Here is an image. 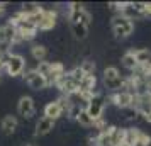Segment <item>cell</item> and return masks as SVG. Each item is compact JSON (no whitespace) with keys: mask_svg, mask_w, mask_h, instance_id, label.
Instances as JSON below:
<instances>
[{"mask_svg":"<svg viewBox=\"0 0 151 146\" xmlns=\"http://www.w3.org/2000/svg\"><path fill=\"white\" fill-rule=\"evenodd\" d=\"M110 27L116 37H129L134 32V21L122 14H116L110 21Z\"/></svg>","mask_w":151,"mask_h":146,"instance_id":"obj_1","label":"cell"},{"mask_svg":"<svg viewBox=\"0 0 151 146\" xmlns=\"http://www.w3.org/2000/svg\"><path fill=\"white\" fill-rule=\"evenodd\" d=\"M85 109L88 112V116L93 121H100L104 119V111H105V97L100 92H97L93 97L88 100V104L85 105Z\"/></svg>","mask_w":151,"mask_h":146,"instance_id":"obj_2","label":"cell"},{"mask_svg":"<svg viewBox=\"0 0 151 146\" xmlns=\"http://www.w3.org/2000/svg\"><path fill=\"white\" fill-rule=\"evenodd\" d=\"M109 100L116 105L117 109H121V111H127V109H132V107H134L136 95L131 93V92H127V90H119V92L110 93Z\"/></svg>","mask_w":151,"mask_h":146,"instance_id":"obj_3","label":"cell"},{"mask_svg":"<svg viewBox=\"0 0 151 146\" xmlns=\"http://www.w3.org/2000/svg\"><path fill=\"white\" fill-rule=\"evenodd\" d=\"M24 70H26V58L22 55L10 53L7 63H5L7 75L9 77H21V75H24Z\"/></svg>","mask_w":151,"mask_h":146,"instance_id":"obj_4","label":"cell"},{"mask_svg":"<svg viewBox=\"0 0 151 146\" xmlns=\"http://www.w3.org/2000/svg\"><path fill=\"white\" fill-rule=\"evenodd\" d=\"M24 80H26V83L32 88V90H44V88H48L49 87V82L46 77H42V75H39L37 71L34 70H29V71H26L24 73Z\"/></svg>","mask_w":151,"mask_h":146,"instance_id":"obj_5","label":"cell"},{"mask_svg":"<svg viewBox=\"0 0 151 146\" xmlns=\"http://www.w3.org/2000/svg\"><path fill=\"white\" fill-rule=\"evenodd\" d=\"M36 112V105H34V99L29 95H22L17 102V114L22 116L24 119H31Z\"/></svg>","mask_w":151,"mask_h":146,"instance_id":"obj_6","label":"cell"},{"mask_svg":"<svg viewBox=\"0 0 151 146\" xmlns=\"http://www.w3.org/2000/svg\"><path fill=\"white\" fill-rule=\"evenodd\" d=\"M56 21H58V10L56 9H44V14H42L41 22L37 24V29L39 31H53L56 26Z\"/></svg>","mask_w":151,"mask_h":146,"instance_id":"obj_7","label":"cell"},{"mask_svg":"<svg viewBox=\"0 0 151 146\" xmlns=\"http://www.w3.org/2000/svg\"><path fill=\"white\" fill-rule=\"evenodd\" d=\"M37 26L32 24V22L29 21H22L21 24H17V32L22 36V39L24 41H32L36 36H37Z\"/></svg>","mask_w":151,"mask_h":146,"instance_id":"obj_8","label":"cell"},{"mask_svg":"<svg viewBox=\"0 0 151 146\" xmlns=\"http://www.w3.org/2000/svg\"><path fill=\"white\" fill-rule=\"evenodd\" d=\"M56 126V121H53V119L49 117H44L42 116L37 122H36V129H34V136L36 138H41V136H46V134H49V132L55 129Z\"/></svg>","mask_w":151,"mask_h":146,"instance_id":"obj_9","label":"cell"},{"mask_svg":"<svg viewBox=\"0 0 151 146\" xmlns=\"http://www.w3.org/2000/svg\"><path fill=\"white\" fill-rule=\"evenodd\" d=\"M63 114H65V109H63V105L58 100H51V102H48V104L44 105V117L58 121Z\"/></svg>","mask_w":151,"mask_h":146,"instance_id":"obj_10","label":"cell"},{"mask_svg":"<svg viewBox=\"0 0 151 146\" xmlns=\"http://www.w3.org/2000/svg\"><path fill=\"white\" fill-rule=\"evenodd\" d=\"M17 127H19V121H17V117L12 116V114L4 116L2 121H0V129H2L4 134H7V136L14 134V132L17 131Z\"/></svg>","mask_w":151,"mask_h":146,"instance_id":"obj_11","label":"cell"},{"mask_svg":"<svg viewBox=\"0 0 151 146\" xmlns=\"http://www.w3.org/2000/svg\"><path fill=\"white\" fill-rule=\"evenodd\" d=\"M15 34H17V27L12 26V24H4V26H0V44H12L14 41Z\"/></svg>","mask_w":151,"mask_h":146,"instance_id":"obj_12","label":"cell"},{"mask_svg":"<svg viewBox=\"0 0 151 146\" xmlns=\"http://www.w3.org/2000/svg\"><path fill=\"white\" fill-rule=\"evenodd\" d=\"M80 93H97V77L95 75H85L80 82Z\"/></svg>","mask_w":151,"mask_h":146,"instance_id":"obj_13","label":"cell"},{"mask_svg":"<svg viewBox=\"0 0 151 146\" xmlns=\"http://www.w3.org/2000/svg\"><path fill=\"white\" fill-rule=\"evenodd\" d=\"M63 75H66V68H65V65H63L61 61H53V65H51V73H49V77H48L49 87L55 85Z\"/></svg>","mask_w":151,"mask_h":146,"instance_id":"obj_14","label":"cell"},{"mask_svg":"<svg viewBox=\"0 0 151 146\" xmlns=\"http://www.w3.org/2000/svg\"><path fill=\"white\" fill-rule=\"evenodd\" d=\"M134 55H136V61L139 65V68H148L151 66V51L146 48L141 49H134Z\"/></svg>","mask_w":151,"mask_h":146,"instance_id":"obj_15","label":"cell"},{"mask_svg":"<svg viewBox=\"0 0 151 146\" xmlns=\"http://www.w3.org/2000/svg\"><path fill=\"white\" fill-rule=\"evenodd\" d=\"M121 61H122V66L126 70H129V71H136L139 68V65L136 61V55H134V49H129V51H126L121 58Z\"/></svg>","mask_w":151,"mask_h":146,"instance_id":"obj_16","label":"cell"},{"mask_svg":"<svg viewBox=\"0 0 151 146\" xmlns=\"http://www.w3.org/2000/svg\"><path fill=\"white\" fill-rule=\"evenodd\" d=\"M70 29H71L73 37L78 41L87 39V36H88V26H85V24H70Z\"/></svg>","mask_w":151,"mask_h":146,"instance_id":"obj_17","label":"cell"},{"mask_svg":"<svg viewBox=\"0 0 151 146\" xmlns=\"http://www.w3.org/2000/svg\"><path fill=\"white\" fill-rule=\"evenodd\" d=\"M31 56L34 58L36 61H46V56H48V48L44 44H32L31 48Z\"/></svg>","mask_w":151,"mask_h":146,"instance_id":"obj_18","label":"cell"},{"mask_svg":"<svg viewBox=\"0 0 151 146\" xmlns=\"http://www.w3.org/2000/svg\"><path fill=\"white\" fill-rule=\"evenodd\" d=\"M139 132L141 129H136V127H126V141L131 146H137V138H139Z\"/></svg>","mask_w":151,"mask_h":146,"instance_id":"obj_19","label":"cell"},{"mask_svg":"<svg viewBox=\"0 0 151 146\" xmlns=\"http://www.w3.org/2000/svg\"><path fill=\"white\" fill-rule=\"evenodd\" d=\"M76 122H78L80 126H83V127H93V124H95V121L88 116V112H87V109H85V107H83L82 112L78 114Z\"/></svg>","mask_w":151,"mask_h":146,"instance_id":"obj_20","label":"cell"},{"mask_svg":"<svg viewBox=\"0 0 151 146\" xmlns=\"http://www.w3.org/2000/svg\"><path fill=\"white\" fill-rule=\"evenodd\" d=\"M41 10H42L41 5H39V4H32V2H31V4H22V7H21V12L26 15V17H27V15H32V14H37V12H41Z\"/></svg>","mask_w":151,"mask_h":146,"instance_id":"obj_21","label":"cell"},{"mask_svg":"<svg viewBox=\"0 0 151 146\" xmlns=\"http://www.w3.org/2000/svg\"><path fill=\"white\" fill-rule=\"evenodd\" d=\"M80 68L85 71V75H95V70H97V65L93 60H83L80 63Z\"/></svg>","mask_w":151,"mask_h":146,"instance_id":"obj_22","label":"cell"},{"mask_svg":"<svg viewBox=\"0 0 151 146\" xmlns=\"http://www.w3.org/2000/svg\"><path fill=\"white\" fill-rule=\"evenodd\" d=\"M51 65H53V61H39L37 66H36V71H37L39 75L48 78L49 73H51Z\"/></svg>","mask_w":151,"mask_h":146,"instance_id":"obj_23","label":"cell"},{"mask_svg":"<svg viewBox=\"0 0 151 146\" xmlns=\"http://www.w3.org/2000/svg\"><path fill=\"white\" fill-rule=\"evenodd\" d=\"M68 75H70L71 78H73V80H75L76 83L80 85V82H82L83 77H85V71H83V70L80 68V65H78V66H75V68H71V70H70V71H68Z\"/></svg>","mask_w":151,"mask_h":146,"instance_id":"obj_24","label":"cell"},{"mask_svg":"<svg viewBox=\"0 0 151 146\" xmlns=\"http://www.w3.org/2000/svg\"><path fill=\"white\" fill-rule=\"evenodd\" d=\"M116 77H121V71H119L117 66H107V68H104L102 80H107V78H116Z\"/></svg>","mask_w":151,"mask_h":146,"instance_id":"obj_25","label":"cell"},{"mask_svg":"<svg viewBox=\"0 0 151 146\" xmlns=\"http://www.w3.org/2000/svg\"><path fill=\"white\" fill-rule=\"evenodd\" d=\"M151 145V136L146 132H139V138H137V146H150Z\"/></svg>","mask_w":151,"mask_h":146,"instance_id":"obj_26","label":"cell"},{"mask_svg":"<svg viewBox=\"0 0 151 146\" xmlns=\"http://www.w3.org/2000/svg\"><path fill=\"white\" fill-rule=\"evenodd\" d=\"M90 22H92V14H90L87 9H83V12H82V19H80V24L90 26Z\"/></svg>","mask_w":151,"mask_h":146,"instance_id":"obj_27","label":"cell"},{"mask_svg":"<svg viewBox=\"0 0 151 146\" xmlns=\"http://www.w3.org/2000/svg\"><path fill=\"white\" fill-rule=\"evenodd\" d=\"M5 10H7V4H0V17L5 14Z\"/></svg>","mask_w":151,"mask_h":146,"instance_id":"obj_28","label":"cell"},{"mask_svg":"<svg viewBox=\"0 0 151 146\" xmlns=\"http://www.w3.org/2000/svg\"><path fill=\"white\" fill-rule=\"evenodd\" d=\"M144 14L148 15V17L151 15V2H146V12H144Z\"/></svg>","mask_w":151,"mask_h":146,"instance_id":"obj_29","label":"cell"},{"mask_svg":"<svg viewBox=\"0 0 151 146\" xmlns=\"http://www.w3.org/2000/svg\"><path fill=\"white\" fill-rule=\"evenodd\" d=\"M143 119L146 121V122H150V124H151V111H150V112H146V114L143 116Z\"/></svg>","mask_w":151,"mask_h":146,"instance_id":"obj_30","label":"cell"},{"mask_svg":"<svg viewBox=\"0 0 151 146\" xmlns=\"http://www.w3.org/2000/svg\"><path fill=\"white\" fill-rule=\"evenodd\" d=\"M121 146H131V145H127V143H122V145H121Z\"/></svg>","mask_w":151,"mask_h":146,"instance_id":"obj_31","label":"cell"},{"mask_svg":"<svg viewBox=\"0 0 151 146\" xmlns=\"http://www.w3.org/2000/svg\"><path fill=\"white\" fill-rule=\"evenodd\" d=\"M24 146H36V145H32V143H29V145H24Z\"/></svg>","mask_w":151,"mask_h":146,"instance_id":"obj_32","label":"cell"},{"mask_svg":"<svg viewBox=\"0 0 151 146\" xmlns=\"http://www.w3.org/2000/svg\"><path fill=\"white\" fill-rule=\"evenodd\" d=\"M0 71H2V70H0Z\"/></svg>","mask_w":151,"mask_h":146,"instance_id":"obj_33","label":"cell"}]
</instances>
